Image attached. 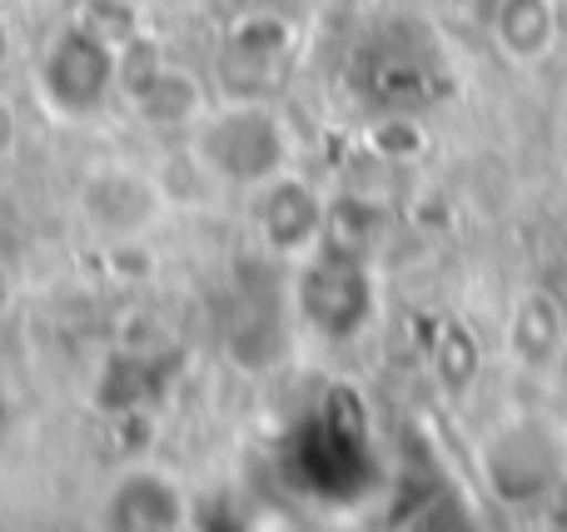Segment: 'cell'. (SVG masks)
I'll return each instance as SVG.
<instances>
[{"instance_id":"1","label":"cell","mask_w":567,"mask_h":532,"mask_svg":"<svg viewBox=\"0 0 567 532\" xmlns=\"http://www.w3.org/2000/svg\"><path fill=\"white\" fill-rule=\"evenodd\" d=\"M279 125L265 109H225L199 129V159L225 179H265L279 165Z\"/></svg>"}]
</instances>
